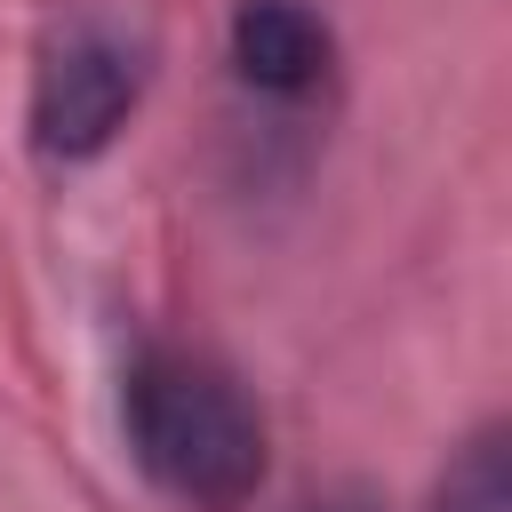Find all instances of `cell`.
<instances>
[{"label":"cell","instance_id":"obj_2","mask_svg":"<svg viewBox=\"0 0 512 512\" xmlns=\"http://www.w3.org/2000/svg\"><path fill=\"white\" fill-rule=\"evenodd\" d=\"M128 112H136V56H128L112 32H96V24L64 32V40L48 48V64H40V88H32L40 152L88 160V152L112 144V128H120Z\"/></svg>","mask_w":512,"mask_h":512},{"label":"cell","instance_id":"obj_1","mask_svg":"<svg viewBox=\"0 0 512 512\" xmlns=\"http://www.w3.org/2000/svg\"><path fill=\"white\" fill-rule=\"evenodd\" d=\"M128 448L192 512H240L264 488V424L240 384L192 352H144L128 368Z\"/></svg>","mask_w":512,"mask_h":512},{"label":"cell","instance_id":"obj_3","mask_svg":"<svg viewBox=\"0 0 512 512\" xmlns=\"http://www.w3.org/2000/svg\"><path fill=\"white\" fill-rule=\"evenodd\" d=\"M232 64L264 96H304L328 72V24L304 0H240V16H232Z\"/></svg>","mask_w":512,"mask_h":512},{"label":"cell","instance_id":"obj_5","mask_svg":"<svg viewBox=\"0 0 512 512\" xmlns=\"http://www.w3.org/2000/svg\"><path fill=\"white\" fill-rule=\"evenodd\" d=\"M312 512H336V504H312Z\"/></svg>","mask_w":512,"mask_h":512},{"label":"cell","instance_id":"obj_4","mask_svg":"<svg viewBox=\"0 0 512 512\" xmlns=\"http://www.w3.org/2000/svg\"><path fill=\"white\" fill-rule=\"evenodd\" d=\"M440 512H512V472H504V432L464 440V456L440 480Z\"/></svg>","mask_w":512,"mask_h":512}]
</instances>
